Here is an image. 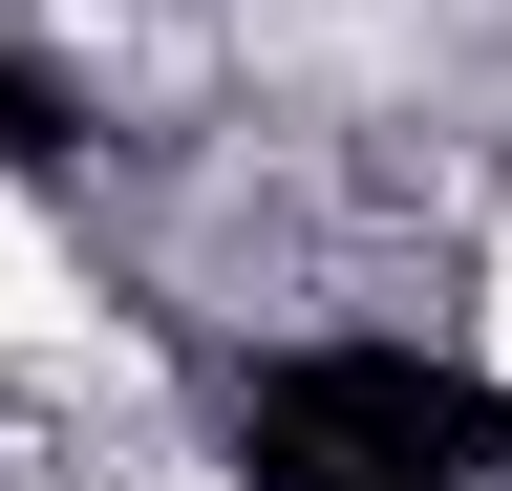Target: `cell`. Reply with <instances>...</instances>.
<instances>
[{
	"instance_id": "1",
	"label": "cell",
	"mask_w": 512,
	"mask_h": 491,
	"mask_svg": "<svg viewBox=\"0 0 512 491\" xmlns=\"http://www.w3.org/2000/svg\"><path fill=\"white\" fill-rule=\"evenodd\" d=\"M256 470H363V491H491L512 470V406L470 363H406V342H320L256 385Z\"/></svg>"
},
{
	"instance_id": "2",
	"label": "cell",
	"mask_w": 512,
	"mask_h": 491,
	"mask_svg": "<svg viewBox=\"0 0 512 491\" xmlns=\"http://www.w3.org/2000/svg\"><path fill=\"white\" fill-rule=\"evenodd\" d=\"M43 150H64V86H43V65H0V171H43Z\"/></svg>"
}]
</instances>
